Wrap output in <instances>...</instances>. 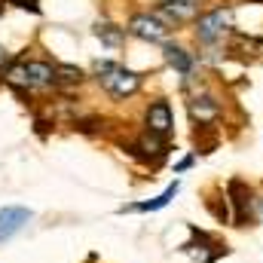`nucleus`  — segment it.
<instances>
[{
	"label": "nucleus",
	"mask_w": 263,
	"mask_h": 263,
	"mask_svg": "<svg viewBox=\"0 0 263 263\" xmlns=\"http://www.w3.org/2000/svg\"><path fill=\"white\" fill-rule=\"evenodd\" d=\"M95 73H98V83L114 98H129L141 86V73H135V70H129V67H123V65H114V62H98Z\"/></svg>",
	"instance_id": "obj_1"
},
{
	"label": "nucleus",
	"mask_w": 263,
	"mask_h": 263,
	"mask_svg": "<svg viewBox=\"0 0 263 263\" xmlns=\"http://www.w3.org/2000/svg\"><path fill=\"white\" fill-rule=\"evenodd\" d=\"M31 220H34V211H31V208H22V205H6V208H0V245L9 242L15 233H22Z\"/></svg>",
	"instance_id": "obj_2"
},
{
	"label": "nucleus",
	"mask_w": 263,
	"mask_h": 263,
	"mask_svg": "<svg viewBox=\"0 0 263 263\" xmlns=\"http://www.w3.org/2000/svg\"><path fill=\"white\" fill-rule=\"evenodd\" d=\"M144 123L150 135H159V138H168L175 129V117H172V104L168 101H153L144 114Z\"/></svg>",
	"instance_id": "obj_3"
},
{
	"label": "nucleus",
	"mask_w": 263,
	"mask_h": 263,
	"mask_svg": "<svg viewBox=\"0 0 263 263\" xmlns=\"http://www.w3.org/2000/svg\"><path fill=\"white\" fill-rule=\"evenodd\" d=\"M227 193H230V202H233V220H236V227H245L248 217H251V187L245 181H230Z\"/></svg>",
	"instance_id": "obj_4"
},
{
	"label": "nucleus",
	"mask_w": 263,
	"mask_h": 263,
	"mask_svg": "<svg viewBox=\"0 0 263 263\" xmlns=\"http://www.w3.org/2000/svg\"><path fill=\"white\" fill-rule=\"evenodd\" d=\"M227 25H230V9H211V12L199 15V25H196L199 40H202V43H214V40L223 34Z\"/></svg>",
	"instance_id": "obj_5"
},
{
	"label": "nucleus",
	"mask_w": 263,
	"mask_h": 263,
	"mask_svg": "<svg viewBox=\"0 0 263 263\" xmlns=\"http://www.w3.org/2000/svg\"><path fill=\"white\" fill-rule=\"evenodd\" d=\"M129 34L141 37V40H162L165 37V25L156 18V15H132L129 22Z\"/></svg>",
	"instance_id": "obj_6"
},
{
	"label": "nucleus",
	"mask_w": 263,
	"mask_h": 263,
	"mask_svg": "<svg viewBox=\"0 0 263 263\" xmlns=\"http://www.w3.org/2000/svg\"><path fill=\"white\" fill-rule=\"evenodd\" d=\"M190 117H193V123H199V126H208V123H214L220 117V104L211 95H202V98L196 95L190 101Z\"/></svg>",
	"instance_id": "obj_7"
},
{
	"label": "nucleus",
	"mask_w": 263,
	"mask_h": 263,
	"mask_svg": "<svg viewBox=\"0 0 263 263\" xmlns=\"http://www.w3.org/2000/svg\"><path fill=\"white\" fill-rule=\"evenodd\" d=\"M178 190H181V184L175 181V184H168L156 199H150V202H138V205H126V208H120V214H126V211H159V208H165L172 199L178 196Z\"/></svg>",
	"instance_id": "obj_8"
},
{
	"label": "nucleus",
	"mask_w": 263,
	"mask_h": 263,
	"mask_svg": "<svg viewBox=\"0 0 263 263\" xmlns=\"http://www.w3.org/2000/svg\"><path fill=\"white\" fill-rule=\"evenodd\" d=\"M25 77H28V86H46V83H55V67L46 62H25Z\"/></svg>",
	"instance_id": "obj_9"
},
{
	"label": "nucleus",
	"mask_w": 263,
	"mask_h": 263,
	"mask_svg": "<svg viewBox=\"0 0 263 263\" xmlns=\"http://www.w3.org/2000/svg\"><path fill=\"white\" fill-rule=\"evenodd\" d=\"M193 0H168V3H162V9H159V15L165 18V22H184L187 15H193Z\"/></svg>",
	"instance_id": "obj_10"
},
{
	"label": "nucleus",
	"mask_w": 263,
	"mask_h": 263,
	"mask_svg": "<svg viewBox=\"0 0 263 263\" xmlns=\"http://www.w3.org/2000/svg\"><path fill=\"white\" fill-rule=\"evenodd\" d=\"M162 52H165V62L175 67L178 73H184V77H187V73L193 70V55H190L187 49H181V46H172V43H168Z\"/></svg>",
	"instance_id": "obj_11"
},
{
	"label": "nucleus",
	"mask_w": 263,
	"mask_h": 263,
	"mask_svg": "<svg viewBox=\"0 0 263 263\" xmlns=\"http://www.w3.org/2000/svg\"><path fill=\"white\" fill-rule=\"evenodd\" d=\"M135 150H141L144 159H162V156H165V144H162V138H159V135H150V132L135 144Z\"/></svg>",
	"instance_id": "obj_12"
},
{
	"label": "nucleus",
	"mask_w": 263,
	"mask_h": 263,
	"mask_svg": "<svg viewBox=\"0 0 263 263\" xmlns=\"http://www.w3.org/2000/svg\"><path fill=\"white\" fill-rule=\"evenodd\" d=\"M95 37H101V43H107V46H120L126 34L117 25H110V22H98L95 25Z\"/></svg>",
	"instance_id": "obj_13"
},
{
	"label": "nucleus",
	"mask_w": 263,
	"mask_h": 263,
	"mask_svg": "<svg viewBox=\"0 0 263 263\" xmlns=\"http://www.w3.org/2000/svg\"><path fill=\"white\" fill-rule=\"evenodd\" d=\"M55 80L59 83H80L83 80V70L73 65H55Z\"/></svg>",
	"instance_id": "obj_14"
},
{
	"label": "nucleus",
	"mask_w": 263,
	"mask_h": 263,
	"mask_svg": "<svg viewBox=\"0 0 263 263\" xmlns=\"http://www.w3.org/2000/svg\"><path fill=\"white\" fill-rule=\"evenodd\" d=\"M6 83H12V86H28V77H25V62H18V65H12L6 70Z\"/></svg>",
	"instance_id": "obj_15"
},
{
	"label": "nucleus",
	"mask_w": 263,
	"mask_h": 263,
	"mask_svg": "<svg viewBox=\"0 0 263 263\" xmlns=\"http://www.w3.org/2000/svg\"><path fill=\"white\" fill-rule=\"evenodd\" d=\"M190 165H193V156H187V159H181V162L175 165V172H187Z\"/></svg>",
	"instance_id": "obj_16"
},
{
	"label": "nucleus",
	"mask_w": 263,
	"mask_h": 263,
	"mask_svg": "<svg viewBox=\"0 0 263 263\" xmlns=\"http://www.w3.org/2000/svg\"><path fill=\"white\" fill-rule=\"evenodd\" d=\"M15 6H25V9H34L37 12V0H12Z\"/></svg>",
	"instance_id": "obj_17"
},
{
	"label": "nucleus",
	"mask_w": 263,
	"mask_h": 263,
	"mask_svg": "<svg viewBox=\"0 0 263 263\" xmlns=\"http://www.w3.org/2000/svg\"><path fill=\"white\" fill-rule=\"evenodd\" d=\"M6 62H9V52H6V49L0 46V67H6Z\"/></svg>",
	"instance_id": "obj_18"
},
{
	"label": "nucleus",
	"mask_w": 263,
	"mask_h": 263,
	"mask_svg": "<svg viewBox=\"0 0 263 263\" xmlns=\"http://www.w3.org/2000/svg\"><path fill=\"white\" fill-rule=\"evenodd\" d=\"M260 220H263V199H260Z\"/></svg>",
	"instance_id": "obj_19"
}]
</instances>
